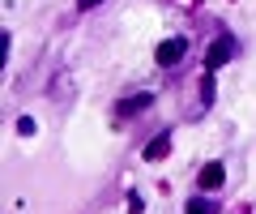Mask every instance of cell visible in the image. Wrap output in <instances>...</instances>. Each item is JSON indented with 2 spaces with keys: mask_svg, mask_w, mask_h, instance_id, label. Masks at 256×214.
<instances>
[{
  "mask_svg": "<svg viewBox=\"0 0 256 214\" xmlns=\"http://www.w3.org/2000/svg\"><path fill=\"white\" fill-rule=\"evenodd\" d=\"M184 52H188V39H166V43H158V65L162 69H171V65H180L184 60Z\"/></svg>",
  "mask_w": 256,
  "mask_h": 214,
  "instance_id": "cell-2",
  "label": "cell"
},
{
  "mask_svg": "<svg viewBox=\"0 0 256 214\" xmlns=\"http://www.w3.org/2000/svg\"><path fill=\"white\" fill-rule=\"evenodd\" d=\"M166 150H171V137H166V133H158V137L146 146V163H158V158H166Z\"/></svg>",
  "mask_w": 256,
  "mask_h": 214,
  "instance_id": "cell-5",
  "label": "cell"
},
{
  "mask_svg": "<svg viewBox=\"0 0 256 214\" xmlns=\"http://www.w3.org/2000/svg\"><path fill=\"white\" fill-rule=\"evenodd\" d=\"M94 5H102V0H77V9H94Z\"/></svg>",
  "mask_w": 256,
  "mask_h": 214,
  "instance_id": "cell-9",
  "label": "cell"
},
{
  "mask_svg": "<svg viewBox=\"0 0 256 214\" xmlns=\"http://www.w3.org/2000/svg\"><path fill=\"white\" fill-rule=\"evenodd\" d=\"M222 180H226V167L222 163H205L201 167V188H218Z\"/></svg>",
  "mask_w": 256,
  "mask_h": 214,
  "instance_id": "cell-4",
  "label": "cell"
},
{
  "mask_svg": "<svg viewBox=\"0 0 256 214\" xmlns=\"http://www.w3.org/2000/svg\"><path fill=\"white\" fill-rule=\"evenodd\" d=\"M230 56H235V39H230V35H218V39H214V47L205 52V65H210V73H214V69H222Z\"/></svg>",
  "mask_w": 256,
  "mask_h": 214,
  "instance_id": "cell-1",
  "label": "cell"
},
{
  "mask_svg": "<svg viewBox=\"0 0 256 214\" xmlns=\"http://www.w3.org/2000/svg\"><path fill=\"white\" fill-rule=\"evenodd\" d=\"M146 107H154V94H132V99H124V103H120V116H141V112H146Z\"/></svg>",
  "mask_w": 256,
  "mask_h": 214,
  "instance_id": "cell-3",
  "label": "cell"
},
{
  "mask_svg": "<svg viewBox=\"0 0 256 214\" xmlns=\"http://www.w3.org/2000/svg\"><path fill=\"white\" fill-rule=\"evenodd\" d=\"M18 133H22V137H30V133H34V120H30V116H22V120H18Z\"/></svg>",
  "mask_w": 256,
  "mask_h": 214,
  "instance_id": "cell-8",
  "label": "cell"
},
{
  "mask_svg": "<svg viewBox=\"0 0 256 214\" xmlns=\"http://www.w3.org/2000/svg\"><path fill=\"white\" fill-rule=\"evenodd\" d=\"M188 214H214V205L205 201V197H192V201H188Z\"/></svg>",
  "mask_w": 256,
  "mask_h": 214,
  "instance_id": "cell-6",
  "label": "cell"
},
{
  "mask_svg": "<svg viewBox=\"0 0 256 214\" xmlns=\"http://www.w3.org/2000/svg\"><path fill=\"white\" fill-rule=\"evenodd\" d=\"M201 99H205V107L214 103V77H205V82H201Z\"/></svg>",
  "mask_w": 256,
  "mask_h": 214,
  "instance_id": "cell-7",
  "label": "cell"
}]
</instances>
